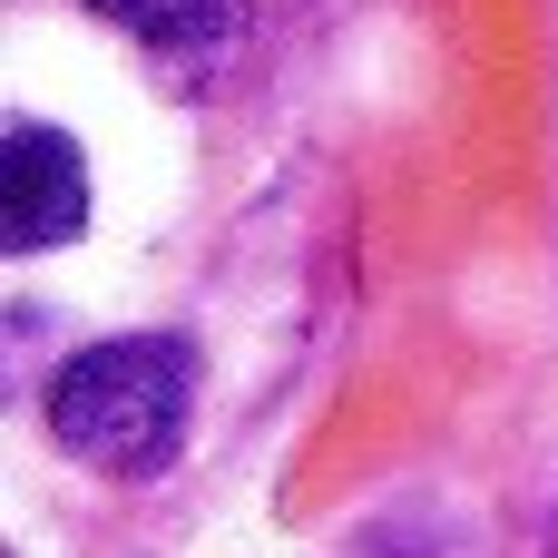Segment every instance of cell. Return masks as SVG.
Segmentation results:
<instances>
[{"mask_svg":"<svg viewBox=\"0 0 558 558\" xmlns=\"http://www.w3.org/2000/svg\"><path fill=\"white\" fill-rule=\"evenodd\" d=\"M196 422V353L177 333H108L49 373V441L108 481H157Z\"/></svg>","mask_w":558,"mask_h":558,"instance_id":"1","label":"cell"},{"mask_svg":"<svg viewBox=\"0 0 558 558\" xmlns=\"http://www.w3.org/2000/svg\"><path fill=\"white\" fill-rule=\"evenodd\" d=\"M88 235V157L49 128V118H10V157H0V245L10 255H49Z\"/></svg>","mask_w":558,"mask_h":558,"instance_id":"2","label":"cell"},{"mask_svg":"<svg viewBox=\"0 0 558 558\" xmlns=\"http://www.w3.org/2000/svg\"><path fill=\"white\" fill-rule=\"evenodd\" d=\"M108 29H128L157 69H216L235 49V0H88Z\"/></svg>","mask_w":558,"mask_h":558,"instance_id":"3","label":"cell"}]
</instances>
